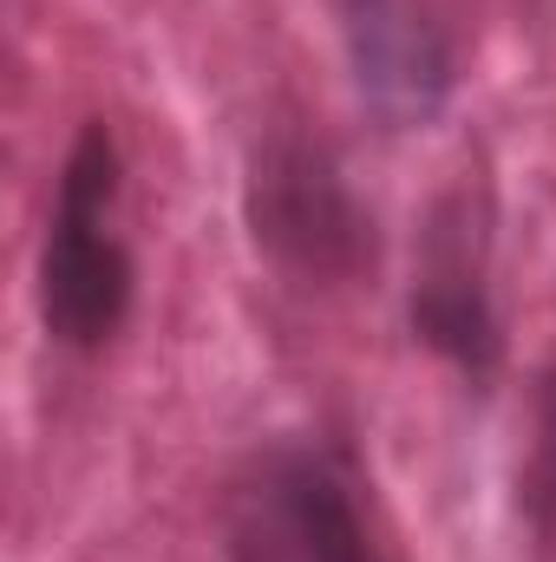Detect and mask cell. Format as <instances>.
<instances>
[{
	"mask_svg": "<svg viewBox=\"0 0 556 562\" xmlns=\"http://www.w3.org/2000/svg\"><path fill=\"white\" fill-rule=\"evenodd\" d=\"M524 510L537 517V530H556V367L544 373V400H537V445L524 464Z\"/></svg>",
	"mask_w": 556,
	"mask_h": 562,
	"instance_id": "8992f818",
	"label": "cell"
},
{
	"mask_svg": "<svg viewBox=\"0 0 556 562\" xmlns=\"http://www.w3.org/2000/svg\"><path fill=\"white\" fill-rule=\"evenodd\" d=\"M360 99L387 125H425L452 99V46L419 0H334Z\"/></svg>",
	"mask_w": 556,
	"mask_h": 562,
	"instance_id": "5b68a950",
	"label": "cell"
},
{
	"mask_svg": "<svg viewBox=\"0 0 556 562\" xmlns=\"http://www.w3.org/2000/svg\"><path fill=\"white\" fill-rule=\"evenodd\" d=\"M112 210H119V138L105 132V119H92L66 150L40 249V321L73 353H99L125 327L138 294V269L112 229Z\"/></svg>",
	"mask_w": 556,
	"mask_h": 562,
	"instance_id": "7a4b0ae2",
	"label": "cell"
},
{
	"mask_svg": "<svg viewBox=\"0 0 556 562\" xmlns=\"http://www.w3.org/2000/svg\"><path fill=\"white\" fill-rule=\"evenodd\" d=\"M243 216L256 249L301 288H347L380 262L374 210L354 196L334 150L301 132H269L249 150Z\"/></svg>",
	"mask_w": 556,
	"mask_h": 562,
	"instance_id": "3957f363",
	"label": "cell"
},
{
	"mask_svg": "<svg viewBox=\"0 0 556 562\" xmlns=\"http://www.w3.org/2000/svg\"><path fill=\"white\" fill-rule=\"evenodd\" d=\"M413 340L432 347L445 367H458L471 386H485L504 360V327L491 307V243L485 216L471 196H445L425 223L419 243V276H413Z\"/></svg>",
	"mask_w": 556,
	"mask_h": 562,
	"instance_id": "277c9868",
	"label": "cell"
},
{
	"mask_svg": "<svg viewBox=\"0 0 556 562\" xmlns=\"http://www.w3.org/2000/svg\"><path fill=\"white\" fill-rule=\"evenodd\" d=\"M230 562H400L374 530L360 464L334 438H269L223 491Z\"/></svg>",
	"mask_w": 556,
	"mask_h": 562,
	"instance_id": "6da1fadb",
	"label": "cell"
}]
</instances>
